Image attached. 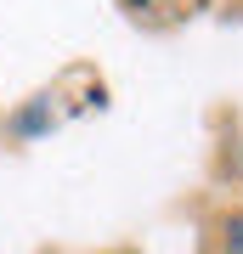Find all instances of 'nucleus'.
I'll return each instance as SVG.
<instances>
[{
    "mask_svg": "<svg viewBox=\"0 0 243 254\" xmlns=\"http://www.w3.org/2000/svg\"><path fill=\"white\" fill-rule=\"evenodd\" d=\"M51 125H57V108H51V96H28V108L6 119V130H11V136H23V141L45 136Z\"/></svg>",
    "mask_w": 243,
    "mask_h": 254,
    "instance_id": "obj_1",
    "label": "nucleus"
},
{
    "mask_svg": "<svg viewBox=\"0 0 243 254\" xmlns=\"http://www.w3.org/2000/svg\"><path fill=\"white\" fill-rule=\"evenodd\" d=\"M221 254H243V215H232L221 226Z\"/></svg>",
    "mask_w": 243,
    "mask_h": 254,
    "instance_id": "obj_2",
    "label": "nucleus"
}]
</instances>
